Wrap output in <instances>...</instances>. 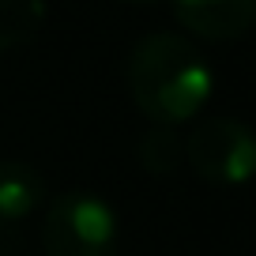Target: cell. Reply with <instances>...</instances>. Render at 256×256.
Listing matches in <instances>:
<instances>
[{
  "instance_id": "7",
  "label": "cell",
  "mask_w": 256,
  "mask_h": 256,
  "mask_svg": "<svg viewBox=\"0 0 256 256\" xmlns=\"http://www.w3.org/2000/svg\"><path fill=\"white\" fill-rule=\"evenodd\" d=\"M136 154H140V166L151 177H170L184 162V136H177V128L154 124L151 132H144Z\"/></svg>"
},
{
  "instance_id": "2",
  "label": "cell",
  "mask_w": 256,
  "mask_h": 256,
  "mask_svg": "<svg viewBox=\"0 0 256 256\" xmlns=\"http://www.w3.org/2000/svg\"><path fill=\"white\" fill-rule=\"evenodd\" d=\"M117 211L94 192H60L42 215L46 256H117Z\"/></svg>"
},
{
  "instance_id": "1",
  "label": "cell",
  "mask_w": 256,
  "mask_h": 256,
  "mask_svg": "<svg viewBox=\"0 0 256 256\" xmlns=\"http://www.w3.org/2000/svg\"><path fill=\"white\" fill-rule=\"evenodd\" d=\"M128 94L151 124H188L215 94V72L200 46L184 34L154 30L132 46L124 68Z\"/></svg>"
},
{
  "instance_id": "4",
  "label": "cell",
  "mask_w": 256,
  "mask_h": 256,
  "mask_svg": "<svg viewBox=\"0 0 256 256\" xmlns=\"http://www.w3.org/2000/svg\"><path fill=\"white\" fill-rule=\"evenodd\" d=\"M170 8L204 42H238L256 26V0H170Z\"/></svg>"
},
{
  "instance_id": "6",
  "label": "cell",
  "mask_w": 256,
  "mask_h": 256,
  "mask_svg": "<svg viewBox=\"0 0 256 256\" xmlns=\"http://www.w3.org/2000/svg\"><path fill=\"white\" fill-rule=\"evenodd\" d=\"M49 16L46 0H0V53L30 46Z\"/></svg>"
},
{
  "instance_id": "5",
  "label": "cell",
  "mask_w": 256,
  "mask_h": 256,
  "mask_svg": "<svg viewBox=\"0 0 256 256\" xmlns=\"http://www.w3.org/2000/svg\"><path fill=\"white\" fill-rule=\"evenodd\" d=\"M46 177L34 166L0 158V222H23L46 204Z\"/></svg>"
},
{
  "instance_id": "8",
  "label": "cell",
  "mask_w": 256,
  "mask_h": 256,
  "mask_svg": "<svg viewBox=\"0 0 256 256\" xmlns=\"http://www.w3.org/2000/svg\"><path fill=\"white\" fill-rule=\"evenodd\" d=\"M124 4H132V8H154V4H166V0H124Z\"/></svg>"
},
{
  "instance_id": "3",
  "label": "cell",
  "mask_w": 256,
  "mask_h": 256,
  "mask_svg": "<svg viewBox=\"0 0 256 256\" xmlns=\"http://www.w3.org/2000/svg\"><path fill=\"white\" fill-rule=\"evenodd\" d=\"M184 162L215 188H241L256 181V132L230 113H211L184 136Z\"/></svg>"
}]
</instances>
